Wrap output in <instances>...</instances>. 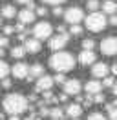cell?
Listing matches in <instances>:
<instances>
[{
    "label": "cell",
    "instance_id": "obj_1",
    "mask_svg": "<svg viewBox=\"0 0 117 120\" xmlns=\"http://www.w3.org/2000/svg\"><path fill=\"white\" fill-rule=\"evenodd\" d=\"M4 111L7 115H22L24 111H28L29 109V102L28 98L20 95V93H9L6 98H4Z\"/></svg>",
    "mask_w": 117,
    "mask_h": 120
},
{
    "label": "cell",
    "instance_id": "obj_2",
    "mask_svg": "<svg viewBox=\"0 0 117 120\" xmlns=\"http://www.w3.org/2000/svg\"><path fill=\"white\" fill-rule=\"evenodd\" d=\"M50 68L57 73H68L75 68V58L68 51H55L50 56Z\"/></svg>",
    "mask_w": 117,
    "mask_h": 120
},
{
    "label": "cell",
    "instance_id": "obj_3",
    "mask_svg": "<svg viewBox=\"0 0 117 120\" xmlns=\"http://www.w3.org/2000/svg\"><path fill=\"white\" fill-rule=\"evenodd\" d=\"M82 20L86 22V27L90 31H93V33H99V31H102L108 26L104 13H99V11H92V13H90L86 18H82Z\"/></svg>",
    "mask_w": 117,
    "mask_h": 120
},
{
    "label": "cell",
    "instance_id": "obj_4",
    "mask_svg": "<svg viewBox=\"0 0 117 120\" xmlns=\"http://www.w3.org/2000/svg\"><path fill=\"white\" fill-rule=\"evenodd\" d=\"M51 33H53V27H51V24L46 22V20L38 22L35 27H33V35H35L37 40H46V38L51 37Z\"/></svg>",
    "mask_w": 117,
    "mask_h": 120
},
{
    "label": "cell",
    "instance_id": "obj_5",
    "mask_svg": "<svg viewBox=\"0 0 117 120\" xmlns=\"http://www.w3.org/2000/svg\"><path fill=\"white\" fill-rule=\"evenodd\" d=\"M82 18H84V11L80 8H77V6H73V8L64 11V20L68 24H80Z\"/></svg>",
    "mask_w": 117,
    "mask_h": 120
},
{
    "label": "cell",
    "instance_id": "obj_6",
    "mask_svg": "<svg viewBox=\"0 0 117 120\" xmlns=\"http://www.w3.org/2000/svg\"><path fill=\"white\" fill-rule=\"evenodd\" d=\"M68 40H70V33H60V35L50 37V49H53V51L64 49V45L68 44Z\"/></svg>",
    "mask_w": 117,
    "mask_h": 120
},
{
    "label": "cell",
    "instance_id": "obj_7",
    "mask_svg": "<svg viewBox=\"0 0 117 120\" xmlns=\"http://www.w3.org/2000/svg\"><path fill=\"white\" fill-rule=\"evenodd\" d=\"M101 51H102V55H106V56H113L117 53V38L115 37L104 38L101 42Z\"/></svg>",
    "mask_w": 117,
    "mask_h": 120
},
{
    "label": "cell",
    "instance_id": "obj_8",
    "mask_svg": "<svg viewBox=\"0 0 117 120\" xmlns=\"http://www.w3.org/2000/svg\"><path fill=\"white\" fill-rule=\"evenodd\" d=\"M62 86H64V93L68 97H75V95H79L80 89H82L79 78H70V80H66Z\"/></svg>",
    "mask_w": 117,
    "mask_h": 120
},
{
    "label": "cell",
    "instance_id": "obj_9",
    "mask_svg": "<svg viewBox=\"0 0 117 120\" xmlns=\"http://www.w3.org/2000/svg\"><path fill=\"white\" fill-rule=\"evenodd\" d=\"M108 73H110L108 64H104V62H93L92 64V75L95 78H104Z\"/></svg>",
    "mask_w": 117,
    "mask_h": 120
},
{
    "label": "cell",
    "instance_id": "obj_10",
    "mask_svg": "<svg viewBox=\"0 0 117 120\" xmlns=\"http://www.w3.org/2000/svg\"><path fill=\"white\" fill-rule=\"evenodd\" d=\"M9 71L13 73L15 78H18V80H24V78H28L29 66H28V64H24V62H18V64H15L13 69H9Z\"/></svg>",
    "mask_w": 117,
    "mask_h": 120
},
{
    "label": "cell",
    "instance_id": "obj_11",
    "mask_svg": "<svg viewBox=\"0 0 117 120\" xmlns=\"http://www.w3.org/2000/svg\"><path fill=\"white\" fill-rule=\"evenodd\" d=\"M95 60H97V55H95L92 49H82L79 55V64L80 66H92Z\"/></svg>",
    "mask_w": 117,
    "mask_h": 120
},
{
    "label": "cell",
    "instance_id": "obj_12",
    "mask_svg": "<svg viewBox=\"0 0 117 120\" xmlns=\"http://www.w3.org/2000/svg\"><path fill=\"white\" fill-rule=\"evenodd\" d=\"M53 76L50 75H40L38 76V80H37V91H48L53 87Z\"/></svg>",
    "mask_w": 117,
    "mask_h": 120
},
{
    "label": "cell",
    "instance_id": "obj_13",
    "mask_svg": "<svg viewBox=\"0 0 117 120\" xmlns=\"http://www.w3.org/2000/svg\"><path fill=\"white\" fill-rule=\"evenodd\" d=\"M24 49H26V53H31V55L38 53L40 51V40H37V38H26L24 40Z\"/></svg>",
    "mask_w": 117,
    "mask_h": 120
},
{
    "label": "cell",
    "instance_id": "obj_14",
    "mask_svg": "<svg viewBox=\"0 0 117 120\" xmlns=\"http://www.w3.org/2000/svg\"><path fill=\"white\" fill-rule=\"evenodd\" d=\"M84 91L88 93V97H92L95 93H101L102 91V84L99 80H90V82L84 84Z\"/></svg>",
    "mask_w": 117,
    "mask_h": 120
},
{
    "label": "cell",
    "instance_id": "obj_15",
    "mask_svg": "<svg viewBox=\"0 0 117 120\" xmlns=\"http://www.w3.org/2000/svg\"><path fill=\"white\" fill-rule=\"evenodd\" d=\"M18 20H20L24 26H26V24H31L35 20V11H33V9H28V8L22 9L20 13H18Z\"/></svg>",
    "mask_w": 117,
    "mask_h": 120
},
{
    "label": "cell",
    "instance_id": "obj_16",
    "mask_svg": "<svg viewBox=\"0 0 117 120\" xmlns=\"http://www.w3.org/2000/svg\"><path fill=\"white\" fill-rule=\"evenodd\" d=\"M66 113H68L70 118H79L80 115H82V105L80 104H70L66 107Z\"/></svg>",
    "mask_w": 117,
    "mask_h": 120
},
{
    "label": "cell",
    "instance_id": "obj_17",
    "mask_svg": "<svg viewBox=\"0 0 117 120\" xmlns=\"http://www.w3.org/2000/svg\"><path fill=\"white\" fill-rule=\"evenodd\" d=\"M40 75H44V68H42V64H33V66L29 68V71H28L29 80H31V78H38Z\"/></svg>",
    "mask_w": 117,
    "mask_h": 120
},
{
    "label": "cell",
    "instance_id": "obj_18",
    "mask_svg": "<svg viewBox=\"0 0 117 120\" xmlns=\"http://www.w3.org/2000/svg\"><path fill=\"white\" fill-rule=\"evenodd\" d=\"M0 15L4 16V18H15V15H17V9H15L13 4H6L4 8L0 9Z\"/></svg>",
    "mask_w": 117,
    "mask_h": 120
},
{
    "label": "cell",
    "instance_id": "obj_19",
    "mask_svg": "<svg viewBox=\"0 0 117 120\" xmlns=\"http://www.w3.org/2000/svg\"><path fill=\"white\" fill-rule=\"evenodd\" d=\"M117 11V4L113 0H106L104 4H102V13H108V15H113Z\"/></svg>",
    "mask_w": 117,
    "mask_h": 120
},
{
    "label": "cell",
    "instance_id": "obj_20",
    "mask_svg": "<svg viewBox=\"0 0 117 120\" xmlns=\"http://www.w3.org/2000/svg\"><path fill=\"white\" fill-rule=\"evenodd\" d=\"M24 55H26L24 45H15L13 49H11V56L13 58H24Z\"/></svg>",
    "mask_w": 117,
    "mask_h": 120
},
{
    "label": "cell",
    "instance_id": "obj_21",
    "mask_svg": "<svg viewBox=\"0 0 117 120\" xmlns=\"http://www.w3.org/2000/svg\"><path fill=\"white\" fill-rule=\"evenodd\" d=\"M108 118L110 120H117V104L115 102L108 104Z\"/></svg>",
    "mask_w": 117,
    "mask_h": 120
},
{
    "label": "cell",
    "instance_id": "obj_22",
    "mask_svg": "<svg viewBox=\"0 0 117 120\" xmlns=\"http://www.w3.org/2000/svg\"><path fill=\"white\" fill-rule=\"evenodd\" d=\"M9 75V66H7V62L0 58V78H4V76Z\"/></svg>",
    "mask_w": 117,
    "mask_h": 120
},
{
    "label": "cell",
    "instance_id": "obj_23",
    "mask_svg": "<svg viewBox=\"0 0 117 120\" xmlns=\"http://www.w3.org/2000/svg\"><path fill=\"white\" fill-rule=\"evenodd\" d=\"M71 27H70V35H75V37H79L80 33H82V27H80L79 24H70Z\"/></svg>",
    "mask_w": 117,
    "mask_h": 120
},
{
    "label": "cell",
    "instance_id": "obj_24",
    "mask_svg": "<svg viewBox=\"0 0 117 120\" xmlns=\"http://www.w3.org/2000/svg\"><path fill=\"white\" fill-rule=\"evenodd\" d=\"M99 6H101V4H99V0H88V2H86V8L90 9V11H97Z\"/></svg>",
    "mask_w": 117,
    "mask_h": 120
},
{
    "label": "cell",
    "instance_id": "obj_25",
    "mask_svg": "<svg viewBox=\"0 0 117 120\" xmlns=\"http://www.w3.org/2000/svg\"><path fill=\"white\" fill-rule=\"evenodd\" d=\"M50 115L53 116V118H62V116H64V113H62L60 107H53V109H50Z\"/></svg>",
    "mask_w": 117,
    "mask_h": 120
},
{
    "label": "cell",
    "instance_id": "obj_26",
    "mask_svg": "<svg viewBox=\"0 0 117 120\" xmlns=\"http://www.w3.org/2000/svg\"><path fill=\"white\" fill-rule=\"evenodd\" d=\"M86 120H108L102 113H92V115H88Z\"/></svg>",
    "mask_w": 117,
    "mask_h": 120
},
{
    "label": "cell",
    "instance_id": "obj_27",
    "mask_svg": "<svg viewBox=\"0 0 117 120\" xmlns=\"http://www.w3.org/2000/svg\"><path fill=\"white\" fill-rule=\"evenodd\" d=\"M93 45H95V42L92 38H84L82 40V49H93Z\"/></svg>",
    "mask_w": 117,
    "mask_h": 120
},
{
    "label": "cell",
    "instance_id": "obj_28",
    "mask_svg": "<svg viewBox=\"0 0 117 120\" xmlns=\"http://www.w3.org/2000/svg\"><path fill=\"white\" fill-rule=\"evenodd\" d=\"M53 82H55V84H64V82H66L64 73H57V75L53 76Z\"/></svg>",
    "mask_w": 117,
    "mask_h": 120
},
{
    "label": "cell",
    "instance_id": "obj_29",
    "mask_svg": "<svg viewBox=\"0 0 117 120\" xmlns=\"http://www.w3.org/2000/svg\"><path fill=\"white\" fill-rule=\"evenodd\" d=\"M113 84H115V80H113V76H104V84H102V86H106V87H112V86H113Z\"/></svg>",
    "mask_w": 117,
    "mask_h": 120
},
{
    "label": "cell",
    "instance_id": "obj_30",
    "mask_svg": "<svg viewBox=\"0 0 117 120\" xmlns=\"http://www.w3.org/2000/svg\"><path fill=\"white\" fill-rule=\"evenodd\" d=\"M92 97H93V102H95V104L104 102V95H101V93H95V95H92Z\"/></svg>",
    "mask_w": 117,
    "mask_h": 120
},
{
    "label": "cell",
    "instance_id": "obj_31",
    "mask_svg": "<svg viewBox=\"0 0 117 120\" xmlns=\"http://www.w3.org/2000/svg\"><path fill=\"white\" fill-rule=\"evenodd\" d=\"M38 107H40V115H42V116H48V115H50V109H48V107H46L42 102L38 104Z\"/></svg>",
    "mask_w": 117,
    "mask_h": 120
},
{
    "label": "cell",
    "instance_id": "obj_32",
    "mask_svg": "<svg viewBox=\"0 0 117 120\" xmlns=\"http://www.w3.org/2000/svg\"><path fill=\"white\" fill-rule=\"evenodd\" d=\"M106 22H108L110 26H117V16H115V13H113V15H110V18H106Z\"/></svg>",
    "mask_w": 117,
    "mask_h": 120
},
{
    "label": "cell",
    "instance_id": "obj_33",
    "mask_svg": "<svg viewBox=\"0 0 117 120\" xmlns=\"http://www.w3.org/2000/svg\"><path fill=\"white\" fill-rule=\"evenodd\" d=\"M44 4H53V6H60L62 2H66V0H42Z\"/></svg>",
    "mask_w": 117,
    "mask_h": 120
},
{
    "label": "cell",
    "instance_id": "obj_34",
    "mask_svg": "<svg viewBox=\"0 0 117 120\" xmlns=\"http://www.w3.org/2000/svg\"><path fill=\"white\" fill-rule=\"evenodd\" d=\"M2 87H6V89H9V87H11V80L4 76V78H2Z\"/></svg>",
    "mask_w": 117,
    "mask_h": 120
},
{
    "label": "cell",
    "instance_id": "obj_35",
    "mask_svg": "<svg viewBox=\"0 0 117 120\" xmlns=\"http://www.w3.org/2000/svg\"><path fill=\"white\" fill-rule=\"evenodd\" d=\"M7 44H9V38L7 37H0V47H7Z\"/></svg>",
    "mask_w": 117,
    "mask_h": 120
},
{
    "label": "cell",
    "instance_id": "obj_36",
    "mask_svg": "<svg viewBox=\"0 0 117 120\" xmlns=\"http://www.w3.org/2000/svg\"><path fill=\"white\" fill-rule=\"evenodd\" d=\"M35 9H37V15H40V16L48 15V9H46V8H35Z\"/></svg>",
    "mask_w": 117,
    "mask_h": 120
},
{
    "label": "cell",
    "instance_id": "obj_37",
    "mask_svg": "<svg viewBox=\"0 0 117 120\" xmlns=\"http://www.w3.org/2000/svg\"><path fill=\"white\" fill-rule=\"evenodd\" d=\"M53 15L60 16V15H62V8H60V6H55V8H53Z\"/></svg>",
    "mask_w": 117,
    "mask_h": 120
},
{
    "label": "cell",
    "instance_id": "obj_38",
    "mask_svg": "<svg viewBox=\"0 0 117 120\" xmlns=\"http://www.w3.org/2000/svg\"><path fill=\"white\" fill-rule=\"evenodd\" d=\"M13 31H15L13 26H6V27H4V35H11Z\"/></svg>",
    "mask_w": 117,
    "mask_h": 120
},
{
    "label": "cell",
    "instance_id": "obj_39",
    "mask_svg": "<svg viewBox=\"0 0 117 120\" xmlns=\"http://www.w3.org/2000/svg\"><path fill=\"white\" fill-rule=\"evenodd\" d=\"M15 31H24V24H17V26H15Z\"/></svg>",
    "mask_w": 117,
    "mask_h": 120
},
{
    "label": "cell",
    "instance_id": "obj_40",
    "mask_svg": "<svg viewBox=\"0 0 117 120\" xmlns=\"http://www.w3.org/2000/svg\"><path fill=\"white\" fill-rule=\"evenodd\" d=\"M58 100H60V102H66V100H68V95H66V93H62V95L58 97Z\"/></svg>",
    "mask_w": 117,
    "mask_h": 120
},
{
    "label": "cell",
    "instance_id": "obj_41",
    "mask_svg": "<svg viewBox=\"0 0 117 120\" xmlns=\"http://www.w3.org/2000/svg\"><path fill=\"white\" fill-rule=\"evenodd\" d=\"M110 71H112V75H115L117 73V64H113V66H112V68H108Z\"/></svg>",
    "mask_w": 117,
    "mask_h": 120
},
{
    "label": "cell",
    "instance_id": "obj_42",
    "mask_svg": "<svg viewBox=\"0 0 117 120\" xmlns=\"http://www.w3.org/2000/svg\"><path fill=\"white\" fill-rule=\"evenodd\" d=\"M9 120H20V115H9Z\"/></svg>",
    "mask_w": 117,
    "mask_h": 120
},
{
    "label": "cell",
    "instance_id": "obj_43",
    "mask_svg": "<svg viewBox=\"0 0 117 120\" xmlns=\"http://www.w3.org/2000/svg\"><path fill=\"white\" fill-rule=\"evenodd\" d=\"M24 120H38V116H35V115H29L28 118H24Z\"/></svg>",
    "mask_w": 117,
    "mask_h": 120
},
{
    "label": "cell",
    "instance_id": "obj_44",
    "mask_svg": "<svg viewBox=\"0 0 117 120\" xmlns=\"http://www.w3.org/2000/svg\"><path fill=\"white\" fill-rule=\"evenodd\" d=\"M57 31H58V33H66V29H64V26H58V27H57Z\"/></svg>",
    "mask_w": 117,
    "mask_h": 120
},
{
    "label": "cell",
    "instance_id": "obj_45",
    "mask_svg": "<svg viewBox=\"0 0 117 120\" xmlns=\"http://www.w3.org/2000/svg\"><path fill=\"white\" fill-rule=\"evenodd\" d=\"M18 4H29V2H33V0H17Z\"/></svg>",
    "mask_w": 117,
    "mask_h": 120
},
{
    "label": "cell",
    "instance_id": "obj_46",
    "mask_svg": "<svg viewBox=\"0 0 117 120\" xmlns=\"http://www.w3.org/2000/svg\"><path fill=\"white\" fill-rule=\"evenodd\" d=\"M4 55H6V51H4V47H0V58H2Z\"/></svg>",
    "mask_w": 117,
    "mask_h": 120
},
{
    "label": "cell",
    "instance_id": "obj_47",
    "mask_svg": "<svg viewBox=\"0 0 117 120\" xmlns=\"http://www.w3.org/2000/svg\"><path fill=\"white\" fill-rule=\"evenodd\" d=\"M53 120H62V118H53Z\"/></svg>",
    "mask_w": 117,
    "mask_h": 120
},
{
    "label": "cell",
    "instance_id": "obj_48",
    "mask_svg": "<svg viewBox=\"0 0 117 120\" xmlns=\"http://www.w3.org/2000/svg\"><path fill=\"white\" fill-rule=\"evenodd\" d=\"M73 120H79V118H73Z\"/></svg>",
    "mask_w": 117,
    "mask_h": 120
},
{
    "label": "cell",
    "instance_id": "obj_49",
    "mask_svg": "<svg viewBox=\"0 0 117 120\" xmlns=\"http://www.w3.org/2000/svg\"><path fill=\"white\" fill-rule=\"evenodd\" d=\"M0 24H2V20H0Z\"/></svg>",
    "mask_w": 117,
    "mask_h": 120
}]
</instances>
